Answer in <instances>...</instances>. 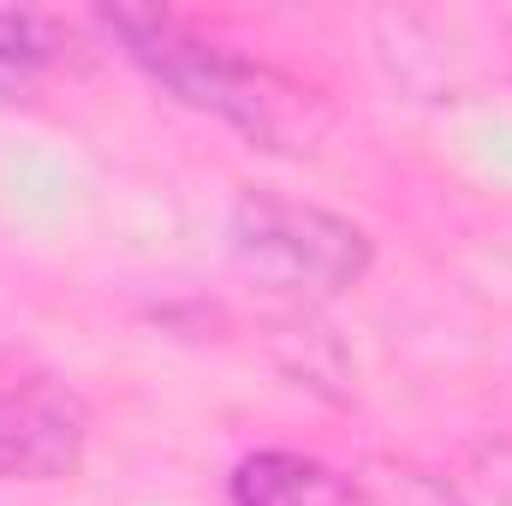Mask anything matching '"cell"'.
<instances>
[{"label":"cell","mask_w":512,"mask_h":506,"mask_svg":"<svg viewBox=\"0 0 512 506\" xmlns=\"http://www.w3.org/2000/svg\"><path fill=\"white\" fill-rule=\"evenodd\" d=\"M90 453V405L54 364L0 346V477L66 483Z\"/></svg>","instance_id":"3"},{"label":"cell","mask_w":512,"mask_h":506,"mask_svg":"<svg viewBox=\"0 0 512 506\" xmlns=\"http://www.w3.org/2000/svg\"><path fill=\"white\" fill-rule=\"evenodd\" d=\"M227 495H233V506H376L364 459L328 465V459L292 453V447H262L251 459H239Z\"/></svg>","instance_id":"4"},{"label":"cell","mask_w":512,"mask_h":506,"mask_svg":"<svg viewBox=\"0 0 512 506\" xmlns=\"http://www.w3.org/2000/svg\"><path fill=\"white\" fill-rule=\"evenodd\" d=\"M441 471L453 506H512V441H477Z\"/></svg>","instance_id":"6"},{"label":"cell","mask_w":512,"mask_h":506,"mask_svg":"<svg viewBox=\"0 0 512 506\" xmlns=\"http://www.w3.org/2000/svg\"><path fill=\"white\" fill-rule=\"evenodd\" d=\"M78 30L54 12H0V102H30L72 66Z\"/></svg>","instance_id":"5"},{"label":"cell","mask_w":512,"mask_h":506,"mask_svg":"<svg viewBox=\"0 0 512 506\" xmlns=\"http://www.w3.org/2000/svg\"><path fill=\"white\" fill-rule=\"evenodd\" d=\"M227 245H233V262L245 280H256L262 292H274L298 310L358 292L376 262V245L358 221H346L322 203L286 197V191H245L233 203Z\"/></svg>","instance_id":"2"},{"label":"cell","mask_w":512,"mask_h":506,"mask_svg":"<svg viewBox=\"0 0 512 506\" xmlns=\"http://www.w3.org/2000/svg\"><path fill=\"white\" fill-rule=\"evenodd\" d=\"M96 24L126 48L131 66H143L173 102L233 126L262 149H316V137L328 126V108L316 90H304L298 78H286L280 66L239 54L221 36H203L191 18L161 12V6H102Z\"/></svg>","instance_id":"1"}]
</instances>
